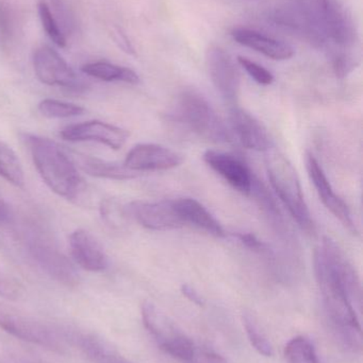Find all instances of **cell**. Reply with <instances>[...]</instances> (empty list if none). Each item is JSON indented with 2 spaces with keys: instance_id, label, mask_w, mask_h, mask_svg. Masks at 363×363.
Returning <instances> with one entry per match:
<instances>
[{
  "instance_id": "19",
  "label": "cell",
  "mask_w": 363,
  "mask_h": 363,
  "mask_svg": "<svg viewBox=\"0 0 363 363\" xmlns=\"http://www.w3.org/2000/svg\"><path fill=\"white\" fill-rule=\"evenodd\" d=\"M232 36L238 44L249 47L275 61H286L294 55L291 45L256 30L236 28L232 30Z\"/></svg>"
},
{
  "instance_id": "16",
  "label": "cell",
  "mask_w": 363,
  "mask_h": 363,
  "mask_svg": "<svg viewBox=\"0 0 363 363\" xmlns=\"http://www.w3.org/2000/svg\"><path fill=\"white\" fill-rule=\"evenodd\" d=\"M229 130L232 138L249 150L268 151L271 140L264 125L255 116L234 106L229 112Z\"/></svg>"
},
{
  "instance_id": "27",
  "label": "cell",
  "mask_w": 363,
  "mask_h": 363,
  "mask_svg": "<svg viewBox=\"0 0 363 363\" xmlns=\"http://www.w3.org/2000/svg\"><path fill=\"white\" fill-rule=\"evenodd\" d=\"M38 111L47 118L63 119L79 116L83 114L85 108L78 104H70V102L44 99L38 104Z\"/></svg>"
},
{
  "instance_id": "1",
  "label": "cell",
  "mask_w": 363,
  "mask_h": 363,
  "mask_svg": "<svg viewBox=\"0 0 363 363\" xmlns=\"http://www.w3.org/2000/svg\"><path fill=\"white\" fill-rule=\"evenodd\" d=\"M315 272L335 332L352 350H362V284L355 267L330 237L315 250Z\"/></svg>"
},
{
  "instance_id": "36",
  "label": "cell",
  "mask_w": 363,
  "mask_h": 363,
  "mask_svg": "<svg viewBox=\"0 0 363 363\" xmlns=\"http://www.w3.org/2000/svg\"><path fill=\"white\" fill-rule=\"evenodd\" d=\"M115 40L119 43V47H121L124 51L129 53V55H134V47L131 46V44H130V42L128 40V38H126V35H124V34L121 33V31H119V30L117 31V38H115Z\"/></svg>"
},
{
  "instance_id": "18",
  "label": "cell",
  "mask_w": 363,
  "mask_h": 363,
  "mask_svg": "<svg viewBox=\"0 0 363 363\" xmlns=\"http://www.w3.org/2000/svg\"><path fill=\"white\" fill-rule=\"evenodd\" d=\"M67 337L68 342L76 345L92 363H134L94 333L67 330Z\"/></svg>"
},
{
  "instance_id": "31",
  "label": "cell",
  "mask_w": 363,
  "mask_h": 363,
  "mask_svg": "<svg viewBox=\"0 0 363 363\" xmlns=\"http://www.w3.org/2000/svg\"><path fill=\"white\" fill-rule=\"evenodd\" d=\"M23 294V286L0 269V296L9 301L17 300Z\"/></svg>"
},
{
  "instance_id": "15",
  "label": "cell",
  "mask_w": 363,
  "mask_h": 363,
  "mask_svg": "<svg viewBox=\"0 0 363 363\" xmlns=\"http://www.w3.org/2000/svg\"><path fill=\"white\" fill-rule=\"evenodd\" d=\"M128 211L130 216L147 230H170L185 226L170 200L160 202L134 201L128 205Z\"/></svg>"
},
{
  "instance_id": "29",
  "label": "cell",
  "mask_w": 363,
  "mask_h": 363,
  "mask_svg": "<svg viewBox=\"0 0 363 363\" xmlns=\"http://www.w3.org/2000/svg\"><path fill=\"white\" fill-rule=\"evenodd\" d=\"M38 15H40V23H42L43 28L46 32L48 38L55 43L57 46L63 47L66 46V38L60 28L59 23H58L55 17L53 16L51 12L50 6L47 4L44 0H40L38 6Z\"/></svg>"
},
{
  "instance_id": "11",
  "label": "cell",
  "mask_w": 363,
  "mask_h": 363,
  "mask_svg": "<svg viewBox=\"0 0 363 363\" xmlns=\"http://www.w3.org/2000/svg\"><path fill=\"white\" fill-rule=\"evenodd\" d=\"M209 76L217 93L229 104H234L240 94V72L236 63L224 49L212 46L207 50Z\"/></svg>"
},
{
  "instance_id": "25",
  "label": "cell",
  "mask_w": 363,
  "mask_h": 363,
  "mask_svg": "<svg viewBox=\"0 0 363 363\" xmlns=\"http://www.w3.org/2000/svg\"><path fill=\"white\" fill-rule=\"evenodd\" d=\"M286 359L288 363H321L313 345L306 337H296L286 345Z\"/></svg>"
},
{
  "instance_id": "17",
  "label": "cell",
  "mask_w": 363,
  "mask_h": 363,
  "mask_svg": "<svg viewBox=\"0 0 363 363\" xmlns=\"http://www.w3.org/2000/svg\"><path fill=\"white\" fill-rule=\"evenodd\" d=\"M72 259L90 272H102L109 266L108 256L102 243L85 230H76L70 236Z\"/></svg>"
},
{
  "instance_id": "8",
  "label": "cell",
  "mask_w": 363,
  "mask_h": 363,
  "mask_svg": "<svg viewBox=\"0 0 363 363\" xmlns=\"http://www.w3.org/2000/svg\"><path fill=\"white\" fill-rule=\"evenodd\" d=\"M28 253L50 279L68 288L77 287L80 277L74 264L47 237L32 233L27 239Z\"/></svg>"
},
{
  "instance_id": "26",
  "label": "cell",
  "mask_w": 363,
  "mask_h": 363,
  "mask_svg": "<svg viewBox=\"0 0 363 363\" xmlns=\"http://www.w3.org/2000/svg\"><path fill=\"white\" fill-rule=\"evenodd\" d=\"M99 211L104 223L113 230H124L128 224L129 217H131L128 211V205L125 206L117 199L110 198L102 200Z\"/></svg>"
},
{
  "instance_id": "34",
  "label": "cell",
  "mask_w": 363,
  "mask_h": 363,
  "mask_svg": "<svg viewBox=\"0 0 363 363\" xmlns=\"http://www.w3.org/2000/svg\"><path fill=\"white\" fill-rule=\"evenodd\" d=\"M181 292H183V296H185L188 300L191 301V302L194 303V304L200 307L204 306V298H202V296H200V294H198V292L196 291L193 287H191V286L187 285V284L181 286Z\"/></svg>"
},
{
  "instance_id": "35",
  "label": "cell",
  "mask_w": 363,
  "mask_h": 363,
  "mask_svg": "<svg viewBox=\"0 0 363 363\" xmlns=\"http://www.w3.org/2000/svg\"><path fill=\"white\" fill-rule=\"evenodd\" d=\"M12 208L10 205L6 203V201L0 196V224H9L13 221Z\"/></svg>"
},
{
  "instance_id": "10",
  "label": "cell",
  "mask_w": 363,
  "mask_h": 363,
  "mask_svg": "<svg viewBox=\"0 0 363 363\" xmlns=\"http://www.w3.org/2000/svg\"><path fill=\"white\" fill-rule=\"evenodd\" d=\"M306 167L309 178L313 182L318 196L326 208L341 222L347 230L358 235V228L354 220L353 213L347 203L334 191L332 184L328 181L323 168L313 153L307 152Z\"/></svg>"
},
{
  "instance_id": "33",
  "label": "cell",
  "mask_w": 363,
  "mask_h": 363,
  "mask_svg": "<svg viewBox=\"0 0 363 363\" xmlns=\"http://www.w3.org/2000/svg\"><path fill=\"white\" fill-rule=\"evenodd\" d=\"M234 236L247 249H251V251L257 252V253L262 254V255L270 256V257L273 255V252L271 251L269 245L258 239L255 235L251 234V233H237Z\"/></svg>"
},
{
  "instance_id": "7",
  "label": "cell",
  "mask_w": 363,
  "mask_h": 363,
  "mask_svg": "<svg viewBox=\"0 0 363 363\" xmlns=\"http://www.w3.org/2000/svg\"><path fill=\"white\" fill-rule=\"evenodd\" d=\"M142 319L147 332L164 353L181 362H195L193 341L155 304L145 302L142 305Z\"/></svg>"
},
{
  "instance_id": "14",
  "label": "cell",
  "mask_w": 363,
  "mask_h": 363,
  "mask_svg": "<svg viewBox=\"0 0 363 363\" xmlns=\"http://www.w3.org/2000/svg\"><path fill=\"white\" fill-rule=\"evenodd\" d=\"M202 160L237 191L246 196L251 194L255 177L242 160L230 153L217 150H207L202 155Z\"/></svg>"
},
{
  "instance_id": "22",
  "label": "cell",
  "mask_w": 363,
  "mask_h": 363,
  "mask_svg": "<svg viewBox=\"0 0 363 363\" xmlns=\"http://www.w3.org/2000/svg\"><path fill=\"white\" fill-rule=\"evenodd\" d=\"M78 166L92 177L100 179H109V180L126 181L131 180L136 177V172L128 169L125 165L110 162L102 161L96 157L79 155Z\"/></svg>"
},
{
  "instance_id": "32",
  "label": "cell",
  "mask_w": 363,
  "mask_h": 363,
  "mask_svg": "<svg viewBox=\"0 0 363 363\" xmlns=\"http://www.w3.org/2000/svg\"><path fill=\"white\" fill-rule=\"evenodd\" d=\"M357 57L353 53H343L336 57H332V68L338 78H345L357 67Z\"/></svg>"
},
{
  "instance_id": "23",
  "label": "cell",
  "mask_w": 363,
  "mask_h": 363,
  "mask_svg": "<svg viewBox=\"0 0 363 363\" xmlns=\"http://www.w3.org/2000/svg\"><path fill=\"white\" fill-rule=\"evenodd\" d=\"M81 70L83 74L104 82H124L128 84H138L140 82L138 74L134 70L109 62L85 64Z\"/></svg>"
},
{
  "instance_id": "6",
  "label": "cell",
  "mask_w": 363,
  "mask_h": 363,
  "mask_svg": "<svg viewBox=\"0 0 363 363\" xmlns=\"http://www.w3.org/2000/svg\"><path fill=\"white\" fill-rule=\"evenodd\" d=\"M173 117L194 133L211 142L224 144L234 142L229 128L208 100L196 91H185L180 94Z\"/></svg>"
},
{
  "instance_id": "2",
  "label": "cell",
  "mask_w": 363,
  "mask_h": 363,
  "mask_svg": "<svg viewBox=\"0 0 363 363\" xmlns=\"http://www.w3.org/2000/svg\"><path fill=\"white\" fill-rule=\"evenodd\" d=\"M272 21L317 48L332 49V57L352 53L358 42L355 21L341 0H286Z\"/></svg>"
},
{
  "instance_id": "9",
  "label": "cell",
  "mask_w": 363,
  "mask_h": 363,
  "mask_svg": "<svg viewBox=\"0 0 363 363\" xmlns=\"http://www.w3.org/2000/svg\"><path fill=\"white\" fill-rule=\"evenodd\" d=\"M33 69L40 82L49 86L64 87L72 91L85 89V83L79 79L76 72L67 62L51 47H38L32 57Z\"/></svg>"
},
{
  "instance_id": "30",
  "label": "cell",
  "mask_w": 363,
  "mask_h": 363,
  "mask_svg": "<svg viewBox=\"0 0 363 363\" xmlns=\"http://www.w3.org/2000/svg\"><path fill=\"white\" fill-rule=\"evenodd\" d=\"M238 63L244 68L245 72L251 76V79L260 85H271L274 82V76L270 70L251 60L244 57H238Z\"/></svg>"
},
{
  "instance_id": "4",
  "label": "cell",
  "mask_w": 363,
  "mask_h": 363,
  "mask_svg": "<svg viewBox=\"0 0 363 363\" xmlns=\"http://www.w3.org/2000/svg\"><path fill=\"white\" fill-rule=\"evenodd\" d=\"M266 172L273 189L300 230L308 235L315 234V221L305 200L298 172L289 160L279 152L271 153L266 160Z\"/></svg>"
},
{
  "instance_id": "24",
  "label": "cell",
  "mask_w": 363,
  "mask_h": 363,
  "mask_svg": "<svg viewBox=\"0 0 363 363\" xmlns=\"http://www.w3.org/2000/svg\"><path fill=\"white\" fill-rule=\"evenodd\" d=\"M0 177L16 187H23L25 184L23 167L14 151L0 142Z\"/></svg>"
},
{
  "instance_id": "13",
  "label": "cell",
  "mask_w": 363,
  "mask_h": 363,
  "mask_svg": "<svg viewBox=\"0 0 363 363\" xmlns=\"http://www.w3.org/2000/svg\"><path fill=\"white\" fill-rule=\"evenodd\" d=\"M183 163V155L156 144H140L131 149L124 165L134 172H164Z\"/></svg>"
},
{
  "instance_id": "28",
  "label": "cell",
  "mask_w": 363,
  "mask_h": 363,
  "mask_svg": "<svg viewBox=\"0 0 363 363\" xmlns=\"http://www.w3.org/2000/svg\"><path fill=\"white\" fill-rule=\"evenodd\" d=\"M243 325H244L245 332H246L247 338L249 342L253 345L254 349L264 357H271L273 356V347L270 341L266 338V335L261 332L257 322L254 319L253 315L249 313L243 315Z\"/></svg>"
},
{
  "instance_id": "3",
  "label": "cell",
  "mask_w": 363,
  "mask_h": 363,
  "mask_svg": "<svg viewBox=\"0 0 363 363\" xmlns=\"http://www.w3.org/2000/svg\"><path fill=\"white\" fill-rule=\"evenodd\" d=\"M34 166L40 178L58 196L70 201H78L85 191L83 179L76 165L61 147L48 138L25 134Z\"/></svg>"
},
{
  "instance_id": "5",
  "label": "cell",
  "mask_w": 363,
  "mask_h": 363,
  "mask_svg": "<svg viewBox=\"0 0 363 363\" xmlns=\"http://www.w3.org/2000/svg\"><path fill=\"white\" fill-rule=\"evenodd\" d=\"M0 328L19 340L57 353H64L68 343L67 330L55 328L6 303H0Z\"/></svg>"
},
{
  "instance_id": "37",
  "label": "cell",
  "mask_w": 363,
  "mask_h": 363,
  "mask_svg": "<svg viewBox=\"0 0 363 363\" xmlns=\"http://www.w3.org/2000/svg\"><path fill=\"white\" fill-rule=\"evenodd\" d=\"M51 2H53V4H55V6H58V2H59V0H50Z\"/></svg>"
},
{
  "instance_id": "12",
  "label": "cell",
  "mask_w": 363,
  "mask_h": 363,
  "mask_svg": "<svg viewBox=\"0 0 363 363\" xmlns=\"http://www.w3.org/2000/svg\"><path fill=\"white\" fill-rule=\"evenodd\" d=\"M60 135L67 142H95L119 150L127 142L129 132L104 121H91L67 125Z\"/></svg>"
},
{
  "instance_id": "21",
  "label": "cell",
  "mask_w": 363,
  "mask_h": 363,
  "mask_svg": "<svg viewBox=\"0 0 363 363\" xmlns=\"http://www.w3.org/2000/svg\"><path fill=\"white\" fill-rule=\"evenodd\" d=\"M251 194H253L254 198L256 199L258 204L261 207L264 215L270 221L271 225L278 233L279 236L283 237L285 239H289L291 237L289 226L286 222L285 217H283L276 200H275L272 194L269 191L266 186L258 179H254Z\"/></svg>"
},
{
  "instance_id": "20",
  "label": "cell",
  "mask_w": 363,
  "mask_h": 363,
  "mask_svg": "<svg viewBox=\"0 0 363 363\" xmlns=\"http://www.w3.org/2000/svg\"><path fill=\"white\" fill-rule=\"evenodd\" d=\"M170 201L175 211L185 225L191 224L219 238H224L226 236L225 230L222 224L195 199L177 198Z\"/></svg>"
}]
</instances>
